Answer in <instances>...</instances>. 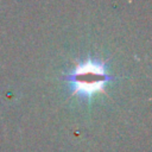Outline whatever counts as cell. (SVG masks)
Listing matches in <instances>:
<instances>
[{
    "instance_id": "cell-1",
    "label": "cell",
    "mask_w": 152,
    "mask_h": 152,
    "mask_svg": "<svg viewBox=\"0 0 152 152\" xmlns=\"http://www.w3.org/2000/svg\"><path fill=\"white\" fill-rule=\"evenodd\" d=\"M104 76L106 71L101 64L88 61L75 70L71 81L72 89L75 93L82 95L94 94L102 88Z\"/></svg>"
}]
</instances>
